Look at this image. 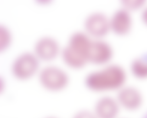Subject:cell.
I'll return each instance as SVG.
<instances>
[{
  "label": "cell",
  "instance_id": "6da1fadb",
  "mask_svg": "<svg viewBox=\"0 0 147 118\" xmlns=\"http://www.w3.org/2000/svg\"><path fill=\"white\" fill-rule=\"evenodd\" d=\"M128 72L122 66L111 62L89 73L84 80L88 89L99 93L117 92L127 83Z\"/></svg>",
  "mask_w": 147,
  "mask_h": 118
},
{
  "label": "cell",
  "instance_id": "7a4b0ae2",
  "mask_svg": "<svg viewBox=\"0 0 147 118\" xmlns=\"http://www.w3.org/2000/svg\"><path fill=\"white\" fill-rule=\"evenodd\" d=\"M40 85L49 92H60L69 85L70 78L68 73L55 65H48L40 69L38 74Z\"/></svg>",
  "mask_w": 147,
  "mask_h": 118
},
{
  "label": "cell",
  "instance_id": "3957f363",
  "mask_svg": "<svg viewBox=\"0 0 147 118\" xmlns=\"http://www.w3.org/2000/svg\"><path fill=\"white\" fill-rule=\"evenodd\" d=\"M40 60L34 53L23 52L16 57L11 65V72L14 78L21 81L29 80L37 74Z\"/></svg>",
  "mask_w": 147,
  "mask_h": 118
},
{
  "label": "cell",
  "instance_id": "277c9868",
  "mask_svg": "<svg viewBox=\"0 0 147 118\" xmlns=\"http://www.w3.org/2000/svg\"><path fill=\"white\" fill-rule=\"evenodd\" d=\"M115 96L121 110L129 112L139 110L144 102V94L141 90L127 83L116 92Z\"/></svg>",
  "mask_w": 147,
  "mask_h": 118
},
{
  "label": "cell",
  "instance_id": "5b68a950",
  "mask_svg": "<svg viewBox=\"0 0 147 118\" xmlns=\"http://www.w3.org/2000/svg\"><path fill=\"white\" fill-rule=\"evenodd\" d=\"M84 31L93 39H104L110 31L109 17L100 11L92 12L84 21Z\"/></svg>",
  "mask_w": 147,
  "mask_h": 118
},
{
  "label": "cell",
  "instance_id": "8992f818",
  "mask_svg": "<svg viewBox=\"0 0 147 118\" xmlns=\"http://www.w3.org/2000/svg\"><path fill=\"white\" fill-rule=\"evenodd\" d=\"M114 54L112 46L107 41L93 39L89 52V63L103 66L112 62Z\"/></svg>",
  "mask_w": 147,
  "mask_h": 118
},
{
  "label": "cell",
  "instance_id": "52a82bcc",
  "mask_svg": "<svg viewBox=\"0 0 147 118\" xmlns=\"http://www.w3.org/2000/svg\"><path fill=\"white\" fill-rule=\"evenodd\" d=\"M59 42L54 37L45 36L38 38L34 45V54L40 60L48 62L60 54Z\"/></svg>",
  "mask_w": 147,
  "mask_h": 118
},
{
  "label": "cell",
  "instance_id": "ba28073f",
  "mask_svg": "<svg viewBox=\"0 0 147 118\" xmlns=\"http://www.w3.org/2000/svg\"><path fill=\"white\" fill-rule=\"evenodd\" d=\"M92 110L97 118H119L122 110L115 96L105 94L96 101Z\"/></svg>",
  "mask_w": 147,
  "mask_h": 118
},
{
  "label": "cell",
  "instance_id": "9c48e42d",
  "mask_svg": "<svg viewBox=\"0 0 147 118\" xmlns=\"http://www.w3.org/2000/svg\"><path fill=\"white\" fill-rule=\"evenodd\" d=\"M110 31L115 35L125 36L132 30L133 20L132 13L121 7L109 17Z\"/></svg>",
  "mask_w": 147,
  "mask_h": 118
},
{
  "label": "cell",
  "instance_id": "30bf717a",
  "mask_svg": "<svg viewBox=\"0 0 147 118\" xmlns=\"http://www.w3.org/2000/svg\"><path fill=\"white\" fill-rule=\"evenodd\" d=\"M93 38L83 31H76L69 37L67 46L88 62V54ZM89 63V62H88Z\"/></svg>",
  "mask_w": 147,
  "mask_h": 118
},
{
  "label": "cell",
  "instance_id": "8fae6325",
  "mask_svg": "<svg viewBox=\"0 0 147 118\" xmlns=\"http://www.w3.org/2000/svg\"><path fill=\"white\" fill-rule=\"evenodd\" d=\"M60 54L63 62L72 69H82L89 63L86 59L73 51L67 45L61 49Z\"/></svg>",
  "mask_w": 147,
  "mask_h": 118
},
{
  "label": "cell",
  "instance_id": "7c38bea8",
  "mask_svg": "<svg viewBox=\"0 0 147 118\" xmlns=\"http://www.w3.org/2000/svg\"><path fill=\"white\" fill-rule=\"evenodd\" d=\"M129 72L138 80H147V52L132 59L129 66Z\"/></svg>",
  "mask_w": 147,
  "mask_h": 118
},
{
  "label": "cell",
  "instance_id": "4fadbf2b",
  "mask_svg": "<svg viewBox=\"0 0 147 118\" xmlns=\"http://www.w3.org/2000/svg\"><path fill=\"white\" fill-rule=\"evenodd\" d=\"M121 3L122 7L131 13L141 10L147 4L146 0H122Z\"/></svg>",
  "mask_w": 147,
  "mask_h": 118
},
{
  "label": "cell",
  "instance_id": "5bb4252c",
  "mask_svg": "<svg viewBox=\"0 0 147 118\" xmlns=\"http://www.w3.org/2000/svg\"><path fill=\"white\" fill-rule=\"evenodd\" d=\"M11 40L10 31L5 26H0V51H2L8 47Z\"/></svg>",
  "mask_w": 147,
  "mask_h": 118
},
{
  "label": "cell",
  "instance_id": "9a60e30c",
  "mask_svg": "<svg viewBox=\"0 0 147 118\" xmlns=\"http://www.w3.org/2000/svg\"><path fill=\"white\" fill-rule=\"evenodd\" d=\"M72 118H97L92 110L83 109L78 111L73 115Z\"/></svg>",
  "mask_w": 147,
  "mask_h": 118
},
{
  "label": "cell",
  "instance_id": "2e32d148",
  "mask_svg": "<svg viewBox=\"0 0 147 118\" xmlns=\"http://www.w3.org/2000/svg\"><path fill=\"white\" fill-rule=\"evenodd\" d=\"M140 18L142 23L147 26V4L141 10Z\"/></svg>",
  "mask_w": 147,
  "mask_h": 118
},
{
  "label": "cell",
  "instance_id": "e0dca14e",
  "mask_svg": "<svg viewBox=\"0 0 147 118\" xmlns=\"http://www.w3.org/2000/svg\"><path fill=\"white\" fill-rule=\"evenodd\" d=\"M56 118V117H53V116H50V117H47V118Z\"/></svg>",
  "mask_w": 147,
  "mask_h": 118
},
{
  "label": "cell",
  "instance_id": "ac0fdd59",
  "mask_svg": "<svg viewBox=\"0 0 147 118\" xmlns=\"http://www.w3.org/2000/svg\"><path fill=\"white\" fill-rule=\"evenodd\" d=\"M143 118H147V113H146V115H145L144 116Z\"/></svg>",
  "mask_w": 147,
  "mask_h": 118
},
{
  "label": "cell",
  "instance_id": "d6986e66",
  "mask_svg": "<svg viewBox=\"0 0 147 118\" xmlns=\"http://www.w3.org/2000/svg\"><path fill=\"white\" fill-rule=\"evenodd\" d=\"M119 118H121V117H119Z\"/></svg>",
  "mask_w": 147,
  "mask_h": 118
}]
</instances>
